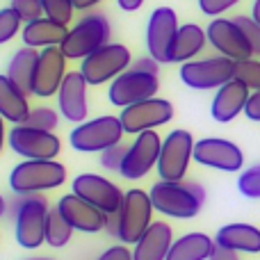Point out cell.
<instances>
[{
  "label": "cell",
  "instance_id": "21",
  "mask_svg": "<svg viewBox=\"0 0 260 260\" xmlns=\"http://www.w3.org/2000/svg\"><path fill=\"white\" fill-rule=\"evenodd\" d=\"M251 96V89L244 87L240 80H231L226 82L224 87H219L212 99V105H210V114L217 123H229L233 121L238 114L244 112L247 108V101Z\"/></svg>",
  "mask_w": 260,
  "mask_h": 260
},
{
  "label": "cell",
  "instance_id": "31",
  "mask_svg": "<svg viewBox=\"0 0 260 260\" xmlns=\"http://www.w3.org/2000/svg\"><path fill=\"white\" fill-rule=\"evenodd\" d=\"M235 80H240L251 91H260V57L235 62Z\"/></svg>",
  "mask_w": 260,
  "mask_h": 260
},
{
  "label": "cell",
  "instance_id": "9",
  "mask_svg": "<svg viewBox=\"0 0 260 260\" xmlns=\"http://www.w3.org/2000/svg\"><path fill=\"white\" fill-rule=\"evenodd\" d=\"M233 78H235V62L224 57V55L192 59V62L180 64V80L189 89H199V91L219 89Z\"/></svg>",
  "mask_w": 260,
  "mask_h": 260
},
{
  "label": "cell",
  "instance_id": "38",
  "mask_svg": "<svg viewBox=\"0 0 260 260\" xmlns=\"http://www.w3.org/2000/svg\"><path fill=\"white\" fill-rule=\"evenodd\" d=\"M240 0H199V9H201L206 16H215L219 18L224 12L233 9Z\"/></svg>",
  "mask_w": 260,
  "mask_h": 260
},
{
  "label": "cell",
  "instance_id": "5",
  "mask_svg": "<svg viewBox=\"0 0 260 260\" xmlns=\"http://www.w3.org/2000/svg\"><path fill=\"white\" fill-rule=\"evenodd\" d=\"M110 37H112V25H110L108 16L101 12H91L69 30L67 39L59 48L67 55V59H80L82 62L91 53L110 44Z\"/></svg>",
  "mask_w": 260,
  "mask_h": 260
},
{
  "label": "cell",
  "instance_id": "33",
  "mask_svg": "<svg viewBox=\"0 0 260 260\" xmlns=\"http://www.w3.org/2000/svg\"><path fill=\"white\" fill-rule=\"evenodd\" d=\"M21 23H23L21 16H18L12 7L0 9V46L7 44V41H12L14 37L18 35V30H23Z\"/></svg>",
  "mask_w": 260,
  "mask_h": 260
},
{
  "label": "cell",
  "instance_id": "15",
  "mask_svg": "<svg viewBox=\"0 0 260 260\" xmlns=\"http://www.w3.org/2000/svg\"><path fill=\"white\" fill-rule=\"evenodd\" d=\"M162 151V139L155 130H146L142 135H135L133 144L128 146V153L123 157V165L119 174L126 180H139L157 167Z\"/></svg>",
  "mask_w": 260,
  "mask_h": 260
},
{
  "label": "cell",
  "instance_id": "7",
  "mask_svg": "<svg viewBox=\"0 0 260 260\" xmlns=\"http://www.w3.org/2000/svg\"><path fill=\"white\" fill-rule=\"evenodd\" d=\"M194 137L189 130H171L165 139H162V151L160 160H157V176L160 180H169V183H180L185 180L189 169V162L194 160Z\"/></svg>",
  "mask_w": 260,
  "mask_h": 260
},
{
  "label": "cell",
  "instance_id": "16",
  "mask_svg": "<svg viewBox=\"0 0 260 260\" xmlns=\"http://www.w3.org/2000/svg\"><path fill=\"white\" fill-rule=\"evenodd\" d=\"M206 32H208V44L224 57L233 59V62H242V59L253 57V50L247 35L233 18H221V16L212 18L210 25L206 27Z\"/></svg>",
  "mask_w": 260,
  "mask_h": 260
},
{
  "label": "cell",
  "instance_id": "18",
  "mask_svg": "<svg viewBox=\"0 0 260 260\" xmlns=\"http://www.w3.org/2000/svg\"><path fill=\"white\" fill-rule=\"evenodd\" d=\"M67 55L59 46L39 50V62H37L35 80H32V96L37 99H50L57 96L64 78H67Z\"/></svg>",
  "mask_w": 260,
  "mask_h": 260
},
{
  "label": "cell",
  "instance_id": "28",
  "mask_svg": "<svg viewBox=\"0 0 260 260\" xmlns=\"http://www.w3.org/2000/svg\"><path fill=\"white\" fill-rule=\"evenodd\" d=\"M37 62H39V50L30 48V46H23V48H18L14 53V57L7 64V76L27 94H32V80H35Z\"/></svg>",
  "mask_w": 260,
  "mask_h": 260
},
{
  "label": "cell",
  "instance_id": "40",
  "mask_svg": "<svg viewBox=\"0 0 260 260\" xmlns=\"http://www.w3.org/2000/svg\"><path fill=\"white\" fill-rule=\"evenodd\" d=\"M244 114L251 121H260V91H251V96L247 101V108H244Z\"/></svg>",
  "mask_w": 260,
  "mask_h": 260
},
{
  "label": "cell",
  "instance_id": "26",
  "mask_svg": "<svg viewBox=\"0 0 260 260\" xmlns=\"http://www.w3.org/2000/svg\"><path fill=\"white\" fill-rule=\"evenodd\" d=\"M208 44V32L197 23H185L178 27V35L174 41V50H171V62H192L197 59L199 53H203Z\"/></svg>",
  "mask_w": 260,
  "mask_h": 260
},
{
  "label": "cell",
  "instance_id": "45",
  "mask_svg": "<svg viewBox=\"0 0 260 260\" xmlns=\"http://www.w3.org/2000/svg\"><path fill=\"white\" fill-rule=\"evenodd\" d=\"M5 123H7V121H5V119L3 117H0V153H3V146H5V142H7V126H5Z\"/></svg>",
  "mask_w": 260,
  "mask_h": 260
},
{
  "label": "cell",
  "instance_id": "27",
  "mask_svg": "<svg viewBox=\"0 0 260 260\" xmlns=\"http://www.w3.org/2000/svg\"><path fill=\"white\" fill-rule=\"evenodd\" d=\"M215 240L206 233H187L174 240L167 260H210Z\"/></svg>",
  "mask_w": 260,
  "mask_h": 260
},
{
  "label": "cell",
  "instance_id": "47",
  "mask_svg": "<svg viewBox=\"0 0 260 260\" xmlns=\"http://www.w3.org/2000/svg\"><path fill=\"white\" fill-rule=\"evenodd\" d=\"M7 208H9V203H7V199L0 194V219H3L5 215H7Z\"/></svg>",
  "mask_w": 260,
  "mask_h": 260
},
{
  "label": "cell",
  "instance_id": "14",
  "mask_svg": "<svg viewBox=\"0 0 260 260\" xmlns=\"http://www.w3.org/2000/svg\"><path fill=\"white\" fill-rule=\"evenodd\" d=\"M121 126L123 133L128 135H142L146 130H155L157 126H165L174 119V105L165 99H146L142 103H135L130 108H123L121 114Z\"/></svg>",
  "mask_w": 260,
  "mask_h": 260
},
{
  "label": "cell",
  "instance_id": "22",
  "mask_svg": "<svg viewBox=\"0 0 260 260\" xmlns=\"http://www.w3.org/2000/svg\"><path fill=\"white\" fill-rule=\"evenodd\" d=\"M174 244V231L167 221H153L148 231L135 244V260H167L169 249Z\"/></svg>",
  "mask_w": 260,
  "mask_h": 260
},
{
  "label": "cell",
  "instance_id": "10",
  "mask_svg": "<svg viewBox=\"0 0 260 260\" xmlns=\"http://www.w3.org/2000/svg\"><path fill=\"white\" fill-rule=\"evenodd\" d=\"M178 16L171 7H157L146 23V50L157 64H171V50L178 35Z\"/></svg>",
  "mask_w": 260,
  "mask_h": 260
},
{
  "label": "cell",
  "instance_id": "36",
  "mask_svg": "<svg viewBox=\"0 0 260 260\" xmlns=\"http://www.w3.org/2000/svg\"><path fill=\"white\" fill-rule=\"evenodd\" d=\"M126 153H128L126 144H114V146H110L108 151L101 153V167L108 169V171H121V165H123Z\"/></svg>",
  "mask_w": 260,
  "mask_h": 260
},
{
  "label": "cell",
  "instance_id": "46",
  "mask_svg": "<svg viewBox=\"0 0 260 260\" xmlns=\"http://www.w3.org/2000/svg\"><path fill=\"white\" fill-rule=\"evenodd\" d=\"M251 18L256 23H260V0H253V7H251Z\"/></svg>",
  "mask_w": 260,
  "mask_h": 260
},
{
  "label": "cell",
  "instance_id": "32",
  "mask_svg": "<svg viewBox=\"0 0 260 260\" xmlns=\"http://www.w3.org/2000/svg\"><path fill=\"white\" fill-rule=\"evenodd\" d=\"M41 5H44L46 16L62 23V25H69L73 18V12H76L73 0H41Z\"/></svg>",
  "mask_w": 260,
  "mask_h": 260
},
{
  "label": "cell",
  "instance_id": "44",
  "mask_svg": "<svg viewBox=\"0 0 260 260\" xmlns=\"http://www.w3.org/2000/svg\"><path fill=\"white\" fill-rule=\"evenodd\" d=\"M99 3H103V0H73V5H76V9H82V12H87V9L96 7Z\"/></svg>",
  "mask_w": 260,
  "mask_h": 260
},
{
  "label": "cell",
  "instance_id": "11",
  "mask_svg": "<svg viewBox=\"0 0 260 260\" xmlns=\"http://www.w3.org/2000/svg\"><path fill=\"white\" fill-rule=\"evenodd\" d=\"M157 89H160V78H157V73H144V71L128 69L117 80L110 82L108 99L112 105L123 110L135 103H142V101H146V99H153V96L157 94Z\"/></svg>",
  "mask_w": 260,
  "mask_h": 260
},
{
  "label": "cell",
  "instance_id": "1",
  "mask_svg": "<svg viewBox=\"0 0 260 260\" xmlns=\"http://www.w3.org/2000/svg\"><path fill=\"white\" fill-rule=\"evenodd\" d=\"M153 201L151 194L139 187H133L123 194L121 208L117 215H110L108 219V233L112 238L121 240V244H137L139 238L148 231L153 224Z\"/></svg>",
  "mask_w": 260,
  "mask_h": 260
},
{
  "label": "cell",
  "instance_id": "12",
  "mask_svg": "<svg viewBox=\"0 0 260 260\" xmlns=\"http://www.w3.org/2000/svg\"><path fill=\"white\" fill-rule=\"evenodd\" d=\"M7 144L25 160H55L62 151V142L55 133L27 126H14L7 135Z\"/></svg>",
  "mask_w": 260,
  "mask_h": 260
},
{
  "label": "cell",
  "instance_id": "2",
  "mask_svg": "<svg viewBox=\"0 0 260 260\" xmlns=\"http://www.w3.org/2000/svg\"><path fill=\"white\" fill-rule=\"evenodd\" d=\"M151 201L160 215L174 219H194L206 203V189L192 180H157L151 187Z\"/></svg>",
  "mask_w": 260,
  "mask_h": 260
},
{
  "label": "cell",
  "instance_id": "3",
  "mask_svg": "<svg viewBox=\"0 0 260 260\" xmlns=\"http://www.w3.org/2000/svg\"><path fill=\"white\" fill-rule=\"evenodd\" d=\"M48 199L44 194H14L7 212L14 219V235L23 249H39L46 244V217H48Z\"/></svg>",
  "mask_w": 260,
  "mask_h": 260
},
{
  "label": "cell",
  "instance_id": "6",
  "mask_svg": "<svg viewBox=\"0 0 260 260\" xmlns=\"http://www.w3.org/2000/svg\"><path fill=\"white\" fill-rule=\"evenodd\" d=\"M123 126L121 119L105 114V117L87 119L78 123L69 133V144L80 153H103L114 144H121L123 139Z\"/></svg>",
  "mask_w": 260,
  "mask_h": 260
},
{
  "label": "cell",
  "instance_id": "39",
  "mask_svg": "<svg viewBox=\"0 0 260 260\" xmlns=\"http://www.w3.org/2000/svg\"><path fill=\"white\" fill-rule=\"evenodd\" d=\"M99 260H135V256L128 249V244H114V247L105 249L99 256Z\"/></svg>",
  "mask_w": 260,
  "mask_h": 260
},
{
  "label": "cell",
  "instance_id": "19",
  "mask_svg": "<svg viewBox=\"0 0 260 260\" xmlns=\"http://www.w3.org/2000/svg\"><path fill=\"white\" fill-rule=\"evenodd\" d=\"M57 210L62 212V217L71 224L73 231L80 233H101L108 229L110 215H105L103 210H99L96 206L87 203L85 199H80L78 194H64L57 201Z\"/></svg>",
  "mask_w": 260,
  "mask_h": 260
},
{
  "label": "cell",
  "instance_id": "29",
  "mask_svg": "<svg viewBox=\"0 0 260 260\" xmlns=\"http://www.w3.org/2000/svg\"><path fill=\"white\" fill-rule=\"evenodd\" d=\"M73 229L67 219L62 217V212L57 210V206L50 208L48 217H46V244L53 249H62L71 242Z\"/></svg>",
  "mask_w": 260,
  "mask_h": 260
},
{
  "label": "cell",
  "instance_id": "23",
  "mask_svg": "<svg viewBox=\"0 0 260 260\" xmlns=\"http://www.w3.org/2000/svg\"><path fill=\"white\" fill-rule=\"evenodd\" d=\"M67 35H69V25H62V23L53 21L48 16L37 18L32 23H23V30H21L23 46H30V48H37V50L62 46Z\"/></svg>",
  "mask_w": 260,
  "mask_h": 260
},
{
  "label": "cell",
  "instance_id": "42",
  "mask_svg": "<svg viewBox=\"0 0 260 260\" xmlns=\"http://www.w3.org/2000/svg\"><path fill=\"white\" fill-rule=\"evenodd\" d=\"M210 260H240L238 251H231V249L226 247H219V244H215V249H212V256Z\"/></svg>",
  "mask_w": 260,
  "mask_h": 260
},
{
  "label": "cell",
  "instance_id": "41",
  "mask_svg": "<svg viewBox=\"0 0 260 260\" xmlns=\"http://www.w3.org/2000/svg\"><path fill=\"white\" fill-rule=\"evenodd\" d=\"M130 69H135V71H144V73H157V62L153 57H139L130 64Z\"/></svg>",
  "mask_w": 260,
  "mask_h": 260
},
{
  "label": "cell",
  "instance_id": "24",
  "mask_svg": "<svg viewBox=\"0 0 260 260\" xmlns=\"http://www.w3.org/2000/svg\"><path fill=\"white\" fill-rule=\"evenodd\" d=\"M27 91H23L7 73H0V117L5 121L21 126L30 114V101Z\"/></svg>",
  "mask_w": 260,
  "mask_h": 260
},
{
  "label": "cell",
  "instance_id": "30",
  "mask_svg": "<svg viewBox=\"0 0 260 260\" xmlns=\"http://www.w3.org/2000/svg\"><path fill=\"white\" fill-rule=\"evenodd\" d=\"M59 117H62V114H59L57 110H53V108H46V105H41V108L30 110V114H27V119L21 123V126L37 128V130H48V133H53V130L59 126Z\"/></svg>",
  "mask_w": 260,
  "mask_h": 260
},
{
  "label": "cell",
  "instance_id": "37",
  "mask_svg": "<svg viewBox=\"0 0 260 260\" xmlns=\"http://www.w3.org/2000/svg\"><path fill=\"white\" fill-rule=\"evenodd\" d=\"M242 32L247 35L249 44H251V50H253V57H260V23H256L251 16H235L233 18Z\"/></svg>",
  "mask_w": 260,
  "mask_h": 260
},
{
  "label": "cell",
  "instance_id": "43",
  "mask_svg": "<svg viewBox=\"0 0 260 260\" xmlns=\"http://www.w3.org/2000/svg\"><path fill=\"white\" fill-rule=\"evenodd\" d=\"M117 5L123 9V12H137L144 5V0H117Z\"/></svg>",
  "mask_w": 260,
  "mask_h": 260
},
{
  "label": "cell",
  "instance_id": "4",
  "mask_svg": "<svg viewBox=\"0 0 260 260\" xmlns=\"http://www.w3.org/2000/svg\"><path fill=\"white\" fill-rule=\"evenodd\" d=\"M67 180V167L55 160H25L18 162L9 174V187L18 197L44 194L57 189Z\"/></svg>",
  "mask_w": 260,
  "mask_h": 260
},
{
  "label": "cell",
  "instance_id": "48",
  "mask_svg": "<svg viewBox=\"0 0 260 260\" xmlns=\"http://www.w3.org/2000/svg\"><path fill=\"white\" fill-rule=\"evenodd\" d=\"M25 260H53V258H44V256H37V258H25Z\"/></svg>",
  "mask_w": 260,
  "mask_h": 260
},
{
  "label": "cell",
  "instance_id": "25",
  "mask_svg": "<svg viewBox=\"0 0 260 260\" xmlns=\"http://www.w3.org/2000/svg\"><path fill=\"white\" fill-rule=\"evenodd\" d=\"M215 244L238 253H260V229L253 224H226L217 231Z\"/></svg>",
  "mask_w": 260,
  "mask_h": 260
},
{
  "label": "cell",
  "instance_id": "17",
  "mask_svg": "<svg viewBox=\"0 0 260 260\" xmlns=\"http://www.w3.org/2000/svg\"><path fill=\"white\" fill-rule=\"evenodd\" d=\"M194 162L217 171H240L244 167V153L238 144L221 137H203L194 144Z\"/></svg>",
  "mask_w": 260,
  "mask_h": 260
},
{
  "label": "cell",
  "instance_id": "8",
  "mask_svg": "<svg viewBox=\"0 0 260 260\" xmlns=\"http://www.w3.org/2000/svg\"><path fill=\"white\" fill-rule=\"evenodd\" d=\"M130 64H133V55L126 46L110 41L82 59L80 73L85 76L87 85H105V82L117 80L123 71H128Z\"/></svg>",
  "mask_w": 260,
  "mask_h": 260
},
{
  "label": "cell",
  "instance_id": "34",
  "mask_svg": "<svg viewBox=\"0 0 260 260\" xmlns=\"http://www.w3.org/2000/svg\"><path fill=\"white\" fill-rule=\"evenodd\" d=\"M238 189L247 199H260V165L244 169L238 178Z\"/></svg>",
  "mask_w": 260,
  "mask_h": 260
},
{
  "label": "cell",
  "instance_id": "13",
  "mask_svg": "<svg viewBox=\"0 0 260 260\" xmlns=\"http://www.w3.org/2000/svg\"><path fill=\"white\" fill-rule=\"evenodd\" d=\"M71 192L78 194L80 199H85L87 203L96 206L99 210H103L105 215H117L121 208L123 194L121 187L117 183H112L110 178L99 174H80L73 178Z\"/></svg>",
  "mask_w": 260,
  "mask_h": 260
},
{
  "label": "cell",
  "instance_id": "35",
  "mask_svg": "<svg viewBox=\"0 0 260 260\" xmlns=\"http://www.w3.org/2000/svg\"><path fill=\"white\" fill-rule=\"evenodd\" d=\"M9 7L14 9V12L21 16L23 23H32L37 21V18H44V5H41V0H12V5Z\"/></svg>",
  "mask_w": 260,
  "mask_h": 260
},
{
  "label": "cell",
  "instance_id": "20",
  "mask_svg": "<svg viewBox=\"0 0 260 260\" xmlns=\"http://www.w3.org/2000/svg\"><path fill=\"white\" fill-rule=\"evenodd\" d=\"M87 80L80 71H69L62 87L57 91V108L67 121L82 123L87 121L89 112V99H87Z\"/></svg>",
  "mask_w": 260,
  "mask_h": 260
}]
</instances>
